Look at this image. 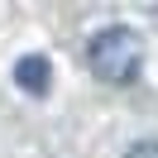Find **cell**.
Here are the masks:
<instances>
[{
	"instance_id": "obj_3",
	"label": "cell",
	"mask_w": 158,
	"mask_h": 158,
	"mask_svg": "<svg viewBox=\"0 0 158 158\" xmlns=\"http://www.w3.org/2000/svg\"><path fill=\"white\" fill-rule=\"evenodd\" d=\"M125 158H158V139H144V144H134Z\"/></svg>"
},
{
	"instance_id": "obj_2",
	"label": "cell",
	"mask_w": 158,
	"mask_h": 158,
	"mask_svg": "<svg viewBox=\"0 0 158 158\" xmlns=\"http://www.w3.org/2000/svg\"><path fill=\"white\" fill-rule=\"evenodd\" d=\"M48 58H39V53H29V58L15 62V86H24L29 96H48Z\"/></svg>"
},
{
	"instance_id": "obj_1",
	"label": "cell",
	"mask_w": 158,
	"mask_h": 158,
	"mask_svg": "<svg viewBox=\"0 0 158 158\" xmlns=\"http://www.w3.org/2000/svg\"><path fill=\"white\" fill-rule=\"evenodd\" d=\"M86 62H91V72L101 81L129 86V81H139V67H144V43H139V34L129 24H106V29L91 34Z\"/></svg>"
}]
</instances>
